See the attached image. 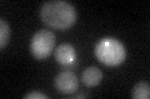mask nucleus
I'll list each match as a JSON object with an SVG mask.
<instances>
[{"label": "nucleus", "instance_id": "obj_6", "mask_svg": "<svg viewBox=\"0 0 150 99\" xmlns=\"http://www.w3.org/2000/svg\"><path fill=\"white\" fill-rule=\"evenodd\" d=\"M103 79V72L95 67V66H90L84 69L81 74V81L86 87H95L98 86Z\"/></svg>", "mask_w": 150, "mask_h": 99}, {"label": "nucleus", "instance_id": "obj_2", "mask_svg": "<svg viewBox=\"0 0 150 99\" xmlns=\"http://www.w3.org/2000/svg\"><path fill=\"white\" fill-rule=\"evenodd\" d=\"M94 53L99 62L109 67L121 64L126 58V48L124 44L114 37L101 39L94 48Z\"/></svg>", "mask_w": 150, "mask_h": 99}, {"label": "nucleus", "instance_id": "obj_3", "mask_svg": "<svg viewBox=\"0 0 150 99\" xmlns=\"http://www.w3.org/2000/svg\"><path fill=\"white\" fill-rule=\"evenodd\" d=\"M55 35L49 30H39L35 32L30 41V52L36 60L49 57L55 47Z\"/></svg>", "mask_w": 150, "mask_h": 99}, {"label": "nucleus", "instance_id": "obj_4", "mask_svg": "<svg viewBox=\"0 0 150 99\" xmlns=\"http://www.w3.org/2000/svg\"><path fill=\"white\" fill-rule=\"evenodd\" d=\"M55 89L64 94H71L79 88L78 77L73 71H62L54 79Z\"/></svg>", "mask_w": 150, "mask_h": 99}, {"label": "nucleus", "instance_id": "obj_5", "mask_svg": "<svg viewBox=\"0 0 150 99\" xmlns=\"http://www.w3.org/2000/svg\"><path fill=\"white\" fill-rule=\"evenodd\" d=\"M76 51L70 44H62L56 47L55 50V60L64 66V67L71 68L76 64Z\"/></svg>", "mask_w": 150, "mask_h": 99}, {"label": "nucleus", "instance_id": "obj_9", "mask_svg": "<svg viewBox=\"0 0 150 99\" xmlns=\"http://www.w3.org/2000/svg\"><path fill=\"white\" fill-rule=\"evenodd\" d=\"M25 99H46L49 98V96H46L44 93H40V92H30L24 96Z\"/></svg>", "mask_w": 150, "mask_h": 99}, {"label": "nucleus", "instance_id": "obj_10", "mask_svg": "<svg viewBox=\"0 0 150 99\" xmlns=\"http://www.w3.org/2000/svg\"><path fill=\"white\" fill-rule=\"evenodd\" d=\"M85 97H88V94H85V93H80V94H75V98H85Z\"/></svg>", "mask_w": 150, "mask_h": 99}, {"label": "nucleus", "instance_id": "obj_8", "mask_svg": "<svg viewBox=\"0 0 150 99\" xmlns=\"http://www.w3.org/2000/svg\"><path fill=\"white\" fill-rule=\"evenodd\" d=\"M10 40V27L4 19H0V47L4 48Z\"/></svg>", "mask_w": 150, "mask_h": 99}, {"label": "nucleus", "instance_id": "obj_1", "mask_svg": "<svg viewBox=\"0 0 150 99\" xmlns=\"http://www.w3.org/2000/svg\"><path fill=\"white\" fill-rule=\"evenodd\" d=\"M40 17L45 25L67 30L76 22V9L64 0H50L41 6Z\"/></svg>", "mask_w": 150, "mask_h": 99}, {"label": "nucleus", "instance_id": "obj_7", "mask_svg": "<svg viewBox=\"0 0 150 99\" xmlns=\"http://www.w3.org/2000/svg\"><path fill=\"white\" fill-rule=\"evenodd\" d=\"M131 97L135 99H149L150 98V86L149 82L143 81L135 84L131 89Z\"/></svg>", "mask_w": 150, "mask_h": 99}]
</instances>
